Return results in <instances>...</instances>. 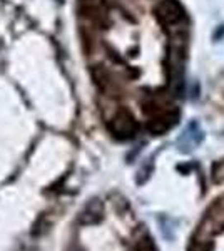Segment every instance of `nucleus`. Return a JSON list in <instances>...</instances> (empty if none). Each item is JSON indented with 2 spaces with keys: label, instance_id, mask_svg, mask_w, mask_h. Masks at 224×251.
<instances>
[{
  "label": "nucleus",
  "instance_id": "1",
  "mask_svg": "<svg viewBox=\"0 0 224 251\" xmlns=\"http://www.w3.org/2000/svg\"><path fill=\"white\" fill-rule=\"evenodd\" d=\"M109 131L112 132V136L116 137V139H121V141L132 139L137 132V123L131 112L119 111L111 119V123H109Z\"/></svg>",
  "mask_w": 224,
  "mask_h": 251
},
{
  "label": "nucleus",
  "instance_id": "2",
  "mask_svg": "<svg viewBox=\"0 0 224 251\" xmlns=\"http://www.w3.org/2000/svg\"><path fill=\"white\" fill-rule=\"evenodd\" d=\"M156 17L162 25L174 27L184 17V10L176 0H161L156 7Z\"/></svg>",
  "mask_w": 224,
  "mask_h": 251
},
{
  "label": "nucleus",
  "instance_id": "3",
  "mask_svg": "<svg viewBox=\"0 0 224 251\" xmlns=\"http://www.w3.org/2000/svg\"><path fill=\"white\" fill-rule=\"evenodd\" d=\"M102 203L99 200H92L89 201L87 204L84 206V209L79 214V221L82 225H97L100 220H102Z\"/></svg>",
  "mask_w": 224,
  "mask_h": 251
},
{
  "label": "nucleus",
  "instance_id": "4",
  "mask_svg": "<svg viewBox=\"0 0 224 251\" xmlns=\"http://www.w3.org/2000/svg\"><path fill=\"white\" fill-rule=\"evenodd\" d=\"M176 123L174 117H171L169 114H162V116H157L154 119H150L148 123V129L152 134H162L166 132L168 129L173 127V124Z\"/></svg>",
  "mask_w": 224,
  "mask_h": 251
},
{
  "label": "nucleus",
  "instance_id": "5",
  "mask_svg": "<svg viewBox=\"0 0 224 251\" xmlns=\"http://www.w3.org/2000/svg\"><path fill=\"white\" fill-rule=\"evenodd\" d=\"M136 251H156V246H154L150 238H142V240L137 241Z\"/></svg>",
  "mask_w": 224,
  "mask_h": 251
},
{
  "label": "nucleus",
  "instance_id": "6",
  "mask_svg": "<svg viewBox=\"0 0 224 251\" xmlns=\"http://www.w3.org/2000/svg\"><path fill=\"white\" fill-rule=\"evenodd\" d=\"M189 251H211V246L209 245H202V243H194L191 246Z\"/></svg>",
  "mask_w": 224,
  "mask_h": 251
}]
</instances>
